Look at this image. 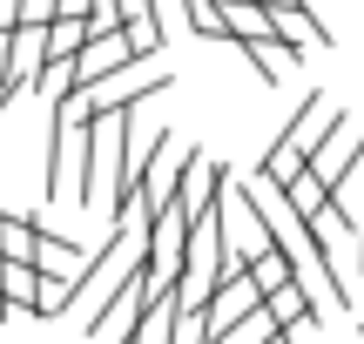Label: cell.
Returning <instances> with one entry per match:
<instances>
[{
  "instance_id": "obj_11",
  "label": "cell",
  "mask_w": 364,
  "mask_h": 344,
  "mask_svg": "<svg viewBox=\"0 0 364 344\" xmlns=\"http://www.w3.org/2000/svg\"><path fill=\"white\" fill-rule=\"evenodd\" d=\"M68 311H75V277H48V270H41L34 318H68Z\"/></svg>"
},
{
  "instance_id": "obj_8",
  "label": "cell",
  "mask_w": 364,
  "mask_h": 344,
  "mask_svg": "<svg viewBox=\"0 0 364 344\" xmlns=\"http://www.w3.org/2000/svg\"><path fill=\"white\" fill-rule=\"evenodd\" d=\"M0 297H7L21 318H34V297H41V264H27V257H7V264H0Z\"/></svg>"
},
{
  "instance_id": "obj_3",
  "label": "cell",
  "mask_w": 364,
  "mask_h": 344,
  "mask_svg": "<svg viewBox=\"0 0 364 344\" xmlns=\"http://www.w3.org/2000/svg\"><path fill=\"white\" fill-rule=\"evenodd\" d=\"M0 75H7L14 95H34L41 75H48V27L0 21Z\"/></svg>"
},
{
  "instance_id": "obj_14",
  "label": "cell",
  "mask_w": 364,
  "mask_h": 344,
  "mask_svg": "<svg viewBox=\"0 0 364 344\" xmlns=\"http://www.w3.org/2000/svg\"><path fill=\"white\" fill-rule=\"evenodd\" d=\"M0 264H7V257H0Z\"/></svg>"
},
{
  "instance_id": "obj_7",
  "label": "cell",
  "mask_w": 364,
  "mask_h": 344,
  "mask_svg": "<svg viewBox=\"0 0 364 344\" xmlns=\"http://www.w3.org/2000/svg\"><path fill=\"white\" fill-rule=\"evenodd\" d=\"M34 264L48 270V277H81V264H88V243H81V237H54V230H41Z\"/></svg>"
},
{
  "instance_id": "obj_6",
  "label": "cell",
  "mask_w": 364,
  "mask_h": 344,
  "mask_svg": "<svg viewBox=\"0 0 364 344\" xmlns=\"http://www.w3.org/2000/svg\"><path fill=\"white\" fill-rule=\"evenodd\" d=\"M270 21H277V34H284V41H297V48H331V27L317 21L304 0H277V7H270Z\"/></svg>"
},
{
  "instance_id": "obj_9",
  "label": "cell",
  "mask_w": 364,
  "mask_h": 344,
  "mask_svg": "<svg viewBox=\"0 0 364 344\" xmlns=\"http://www.w3.org/2000/svg\"><path fill=\"white\" fill-rule=\"evenodd\" d=\"M81 41H88L81 7H75V14H54V21H48V68H68V61L81 54Z\"/></svg>"
},
{
  "instance_id": "obj_4",
  "label": "cell",
  "mask_w": 364,
  "mask_h": 344,
  "mask_svg": "<svg viewBox=\"0 0 364 344\" xmlns=\"http://www.w3.org/2000/svg\"><path fill=\"white\" fill-rule=\"evenodd\" d=\"M358 162H364V122L344 135V115H338V122H331V135L311 149V169L324 176L331 189H338V183H351V169H358Z\"/></svg>"
},
{
  "instance_id": "obj_10",
  "label": "cell",
  "mask_w": 364,
  "mask_h": 344,
  "mask_svg": "<svg viewBox=\"0 0 364 344\" xmlns=\"http://www.w3.org/2000/svg\"><path fill=\"white\" fill-rule=\"evenodd\" d=\"M34 243H41V223H34V216L0 210V257H27V264H34Z\"/></svg>"
},
{
  "instance_id": "obj_1",
  "label": "cell",
  "mask_w": 364,
  "mask_h": 344,
  "mask_svg": "<svg viewBox=\"0 0 364 344\" xmlns=\"http://www.w3.org/2000/svg\"><path fill=\"white\" fill-rule=\"evenodd\" d=\"M331 122H338L331 95H324V88H311V95H304V108L290 115V129L277 135V149L263 156V183H284V176H297L304 162H311V149L331 135Z\"/></svg>"
},
{
  "instance_id": "obj_13",
  "label": "cell",
  "mask_w": 364,
  "mask_h": 344,
  "mask_svg": "<svg viewBox=\"0 0 364 344\" xmlns=\"http://www.w3.org/2000/svg\"><path fill=\"white\" fill-rule=\"evenodd\" d=\"M7 311H14V304H7V297H0V331H7Z\"/></svg>"
},
{
  "instance_id": "obj_5",
  "label": "cell",
  "mask_w": 364,
  "mask_h": 344,
  "mask_svg": "<svg viewBox=\"0 0 364 344\" xmlns=\"http://www.w3.org/2000/svg\"><path fill=\"white\" fill-rule=\"evenodd\" d=\"M236 48L250 54L257 81H270V88H277V81H290V75L304 68V48H297V41H284V34H257V41H236Z\"/></svg>"
},
{
  "instance_id": "obj_12",
  "label": "cell",
  "mask_w": 364,
  "mask_h": 344,
  "mask_svg": "<svg viewBox=\"0 0 364 344\" xmlns=\"http://www.w3.org/2000/svg\"><path fill=\"white\" fill-rule=\"evenodd\" d=\"M250 338H284V324H277L270 304H257L250 318H236V344H250Z\"/></svg>"
},
{
  "instance_id": "obj_2",
  "label": "cell",
  "mask_w": 364,
  "mask_h": 344,
  "mask_svg": "<svg viewBox=\"0 0 364 344\" xmlns=\"http://www.w3.org/2000/svg\"><path fill=\"white\" fill-rule=\"evenodd\" d=\"M135 61H149V54L135 48L129 27H102V34H88V41H81V54L68 61V88L61 95H81V88H95V81H108L115 68H135Z\"/></svg>"
}]
</instances>
